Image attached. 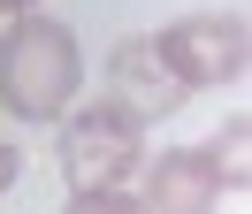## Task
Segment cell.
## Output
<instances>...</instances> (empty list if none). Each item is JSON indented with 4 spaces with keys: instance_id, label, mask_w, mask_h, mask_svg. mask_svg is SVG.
<instances>
[{
    "instance_id": "cell-1",
    "label": "cell",
    "mask_w": 252,
    "mask_h": 214,
    "mask_svg": "<svg viewBox=\"0 0 252 214\" xmlns=\"http://www.w3.org/2000/svg\"><path fill=\"white\" fill-rule=\"evenodd\" d=\"M77 92H84V54L69 23L16 8V23L0 38V107L16 122H62Z\"/></svg>"
},
{
    "instance_id": "cell-2",
    "label": "cell",
    "mask_w": 252,
    "mask_h": 214,
    "mask_svg": "<svg viewBox=\"0 0 252 214\" xmlns=\"http://www.w3.org/2000/svg\"><path fill=\"white\" fill-rule=\"evenodd\" d=\"M138 161H145V115L123 107L115 92L92 100V107H77V115L62 122V176H69V199L115 191Z\"/></svg>"
},
{
    "instance_id": "cell-3",
    "label": "cell",
    "mask_w": 252,
    "mask_h": 214,
    "mask_svg": "<svg viewBox=\"0 0 252 214\" xmlns=\"http://www.w3.org/2000/svg\"><path fill=\"white\" fill-rule=\"evenodd\" d=\"M153 46L168 54V69L184 76V92L237 84V76H245V61H252V31H245V15H214V8L160 23V31H153Z\"/></svg>"
},
{
    "instance_id": "cell-4",
    "label": "cell",
    "mask_w": 252,
    "mask_h": 214,
    "mask_svg": "<svg viewBox=\"0 0 252 214\" xmlns=\"http://www.w3.org/2000/svg\"><path fill=\"white\" fill-rule=\"evenodd\" d=\"M107 92H115L123 107H138L145 122L191 100V92H184V76L168 69V54H160L153 38H123V46H115V61H107Z\"/></svg>"
},
{
    "instance_id": "cell-5",
    "label": "cell",
    "mask_w": 252,
    "mask_h": 214,
    "mask_svg": "<svg viewBox=\"0 0 252 214\" xmlns=\"http://www.w3.org/2000/svg\"><path fill=\"white\" fill-rule=\"evenodd\" d=\"M138 199L153 214H199V207L221 199V176H214V161H206V145H168L153 161V176H145Z\"/></svg>"
},
{
    "instance_id": "cell-6",
    "label": "cell",
    "mask_w": 252,
    "mask_h": 214,
    "mask_svg": "<svg viewBox=\"0 0 252 214\" xmlns=\"http://www.w3.org/2000/svg\"><path fill=\"white\" fill-rule=\"evenodd\" d=\"M245 145H252V122H245V115H229V130L206 138V161H214L221 191H245Z\"/></svg>"
},
{
    "instance_id": "cell-7",
    "label": "cell",
    "mask_w": 252,
    "mask_h": 214,
    "mask_svg": "<svg viewBox=\"0 0 252 214\" xmlns=\"http://www.w3.org/2000/svg\"><path fill=\"white\" fill-rule=\"evenodd\" d=\"M0 8H31V0H0Z\"/></svg>"
}]
</instances>
